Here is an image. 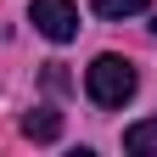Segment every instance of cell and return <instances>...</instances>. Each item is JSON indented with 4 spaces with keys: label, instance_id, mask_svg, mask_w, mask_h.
Instances as JSON below:
<instances>
[{
    "label": "cell",
    "instance_id": "cell-2",
    "mask_svg": "<svg viewBox=\"0 0 157 157\" xmlns=\"http://www.w3.org/2000/svg\"><path fill=\"white\" fill-rule=\"evenodd\" d=\"M28 23L45 34V39L67 45V39L78 34V6H73V0H34V6H28Z\"/></svg>",
    "mask_w": 157,
    "mask_h": 157
},
{
    "label": "cell",
    "instance_id": "cell-3",
    "mask_svg": "<svg viewBox=\"0 0 157 157\" xmlns=\"http://www.w3.org/2000/svg\"><path fill=\"white\" fill-rule=\"evenodd\" d=\"M124 151H135V157H157V118H140V124L124 129Z\"/></svg>",
    "mask_w": 157,
    "mask_h": 157
},
{
    "label": "cell",
    "instance_id": "cell-5",
    "mask_svg": "<svg viewBox=\"0 0 157 157\" xmlns=\"http://www.w3.org/2000/svg\"><path fill=\"white\" fill-rule=\"evenodd\" d=\"M95 17H135V11H146L151 0H90Z\"/></svg>",
    "mask_w": 157,
    "mask_h": 157
},
{
    "label": "cell",
    "instance_id": "cell-1",
    "mask_svg": "<svg viewBox=\"0 0 157 157\" xmlns=\"http://www.w3.org/2000/svg\"><path fill=\"white\" fill-rule=\"evenodd\" d=\"M135 62H124V56H95L90 73H84V90H90V101L95 107H124L129 95H135Z\"/></svg>",
    "mask_w": 157,
    "mask_h": 157
},
{
    "label": "cell",
    "instance_id": "cell-7",
    "mask_svg": "<svg viewBox=\"0 0 157 157\" xmlns=\"http://www.w3.org/2000/svg\"><path fill=\"white\" fill-rule=\"evenodd\" d=\"M151 34H157V17H151Z\"/></svg>",
    "mask_w": 157,
    "mask_h": 157
},
{
    "label": "cell",
    "instance_id": "cell-6",
    "mask_svg": "<svg viewBox=\"0 0 157 157\" xmlns=\"http://www.w3.org/2000/svg\"><path fill=\"white\" fill-rule=\"evenodd\" d=\"M45 84H51V90H67V73H62V62H51V67H45Z\"/></svg>",
    "mask_w": 157,
    "mask_h": 157
},
{
    "label": "cell",
    "instance_id": "cell-4",
    "mask_svg": "<svg viewBox=\"0 0 157 157\" xmlns=\"http://www.w3.org/2000/svg\"><path fill=\"white\" fill-rule=\"evenodd\" d=\"M23 135H28V140H56V135H62V112H51V107L28 112L23 118Z\"/></svg>",
    "mask_w": 157,
    "mask_h": 157
}]
</instances>
